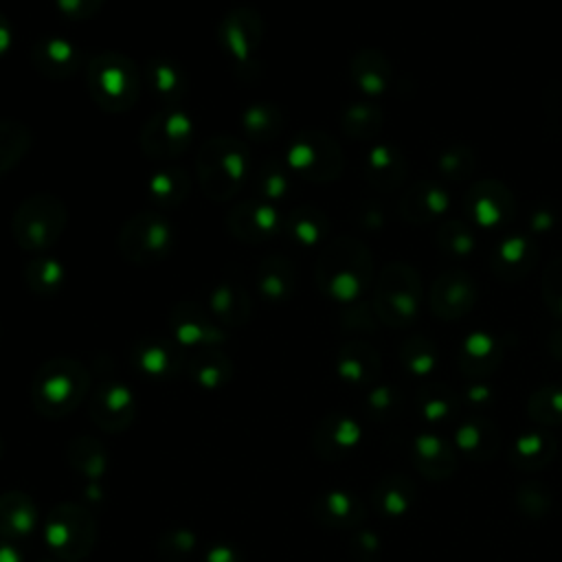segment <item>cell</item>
Returning <instances> with one entry per match:
<instances>
[{
  "label": "cell",
  "instance_id": "1",
  "mask_svg": "<svg viewBox=\"0 0 562 562\" xmlns=\"http://www.w3.org/2000/svg\"><path fill=\"white\" fill-rule=\"evenodd\" d=\"M314 277L323 294L334 301L349 303L358 299L371 283V252L360 239L347 235L334 237L323 246L316 259Z\"/></svg>",
  "mask_w": 562,
  "mask_h": 562
},
{
  "label": "cell",
  "instance_id": "2",
  "mask_svg": "<svg viewBox=\"0 0 562 562\" xmlns=\"http://www.w3.org/2000/svg\"><path fill=\"white\" fill-rule=\"evenodd\" d=\"M252 171L250 147L235 136H213L195 156L198 184L213 202L231 200L252 178Z\"/></svg>",
  "mask_w": 562,
  "mask_h": 562
},
{
  "label": "cell",
  "instance_id": "3",
  "mask_svg": "<svg viewBox=\"0 0 562 562\" xmlns=\"http://www.w3.org/2000/svg\"><path fill=\"white\" fill-rule=\"evenodd\" d=\"M86 83L90 97L101 110L110 114H121L136 105L140 97L143 75L138 66L123 53L105 50L88 61Z\"/></svg>",
  "mask_w": 562,
  "mask_h": 562
},
{
  "label": "cell",
  "instance_id": "4",
  "mask_svg": "<svg viewBox=\"0 0 562 562\" xmlns=\"http://www.w3.org/2000/svg\"><path fill=\"white\" fill-rule=\"evenodd\" d=\"M66 220V206L57 195L35 193L26 198L13 213L11 233L22 250L42 255L61 237Z\"/></svg>",
  "mask_w": 562,
  "mask_h": 562
},
{
  "label": "cell",
  "instance_id": "5",
  "mask_svg": "<svg viewBox=\"0 0 562 562\" xmlns=\"http://www.w3.org/2000/svg\"><path fill=\"white\" fill-rule=\"evenodd\" d=\"M419 305H422L419 272L404 261H393L384 266L373 294L375 316L391 327H406L417 318Z\"/></svg>",
  "mask_w": 562,
  "mask_h": 562
},
{
  "label": "cell",
  "instance_id": "6",
  "mask_svg": "<svg viewBox=\"0 0 562 562\" xmlns=\"http://www.w3.org/2000/svg\"><path fill=\"white\" fill-rule=\"evenodd\" d=\"M88 389V371L70 358L46 362L33 380V402L40 413L59 417L70 413Z\"/></svg>",
  "mask_w": 562,
  "mask_h": 562
},
{
  "label": "cell",
  "instance_id": "7",
  "mask_svg": "<svg viewBox=\"0 0 562 562\" xmlns=\"http://www.w3.org/2000/svg\"><path fill=\"white\" fill-rule=\"evenodd\" d=\"M263 40V22L250 7L228 9L217 24V42L241 79H252L259 64V46Z\"/></svg>",
  "mask_w": 562,
  "mask_h": 562
},
{
  "label": "cell",
  "instance_id": "8",
  "mask_svg": "<svg viewBox=\"0 0 562 562\" xmlns=\"http://www.w3.org/2000/svg\"><path fill=\"white\" fill-rule=\"evenodd\" d=\"M288 169L307 182H331L342 171V151L338 143L321 130L296 132L288 145Z\"/></svg>",
  "mask_w": 562,
  "mask_h": 562
},
{
  "label": "cell",
  "instance_id": "9",
  "mask_svg": "<svg viewBox=\"0 0 562 562\" xmlns=\"http://www.w3.org/2000/svg\"><path fill=\"white\" fill-rule=\"evenodd\" d=\"M116 246L123 259L132 263H158L171 252L173 228L160 213L140 211L121 226Z\"/></svg>",
  "mask_w": 562,
  "mask_h": 562
},
{
  "label": "cell",
  "instance_id": "10",
  "mask_svg": "<svg viewBox=\"0 0 562 562\" xmlns=\"http://www.w3.org/2000/svg\"><path fill=\"white\" fill-rule=\"evenodd\" d=\"M195 136V121L180 108H165L145 121L140 149L156 160H169L187 151Z\"/></svg>",
  "mask_w": 562,
  "mask_h": 562
},
{
  "label": "cell",
  "instance_id": "11",
  "mask_svg": "<svg viewBox=\"0 0 562 562\" xmlns=\"http://www.w3.org/2000/svg\"><path fill=\"white\" fill-rule=\"evenodd\" d=\"M92 518L75 505L57 507L46 522V540L50 549L64 560L81 558L92 547Z\"/></svg>",
  "mask_w": 562,
  "mask_h": 562
},
{
  "label": "cell",
  "instance_id": "12",
  "mask_svg": "<svg viewBox=\"0 0 562 562\" xmlns=\"http://www.w3.org/2000/svg\"><path fill=\"white\" fill-rule=\"evenodd\" d=\"M228 233L246 244L268 241L283 228V217L279 209L266 200L250 198L235 204L226 215Z\"/></svg>",
  "mask_w": 562,
  "mask_h": 562
},
{
  "label": "cell",
  "instance_id": "13",
  "mask_svg": "<svg viewBox=\"0 0 562 562\" xmlns=\"http://www.w3.org/2000/svg\"><path fill=\"white\" fill-rule=\"evenodd\" d=\"M465 215L479 226H501L514 217V193L498 180H479L463 195Z\"/></svg>",
  "mask_w": 562,
  "mask_h": 562
},
{
  "label": "cell",
  "instance_id": "14",
  "mask_svg": "<svg viewBox=\"0 0 562 562\" xmlns=\"http://www.w3.org/2000/svg\"><path fill=\"white\" fill-rule=\"evenodd\" d=\"M169 329L180 345L213 347L224 340V331L215 316L195 301H180L169 312Z\"/></svg>",
  "mask_w": 562,
  "mask_h": 562
},
{
  "label": "cell",
  "instance_id": "15",
  "mask_svg": "<svg viewBox=\"0 0 562 562\" xmlns=\"http://www.w3.org/2000/svg\"><path fill=\"white\" fill-rule=\"evenodd\" d=\"M476 283L463 270L439 274L430 290V310L441 321L463 318L476 303Z\"/></svg>",
  "mask_w": 562,
  "mask_h": 562
},
{
  "label": "cell",
  "instance_id": "16",
  "mask_svg": "<svg viewBox=\"0 0 562 562\" xmlns=\"http://www.w3.org/2000/svg\"><path fill=\"white\" fill-rule=\"evenodd\" d=\"M31 66L48 79H68L81 66V50L66 37L46 35L31 46Z\"/></svg>",
  "mask_w": 562,
  "mask_h": 562
},
{
  "label": "cell",
  "instance_id": "17",
  "mask_svg": "<svg viewBox=\"0 0 562 562\" xmlns=\"http://www.w3.org/2000/svg\"><path fill=\"white\" fill-rule=\"evenodd\" d=\"M538 263V246L525 235H509L501 239L492 255L490 266L501 281L514 283L525 279Z\"/></svg>",
  "mask_w": 562,
  "mask_h": 562
},
{
  "label": "cell",
  "instance_id": "18",
  "mask_svg": "<svg viewBox=\"0 0 562 562\" xmlns=\"http://www.w3.org/2000/svg\"><path fill=\"white\" fill-rule=\"evenodd\" d=\"M452 443L459 457L483 463L498 454L501 450V430L498 426L481 415L463 419L452 435Z\"/></svg>",
  "mask_w": 562,
  "mask_h": 562
},
{
  "label": "cell",
  "instance_id": "19",
  "mask_svg": "<svg viewBox=\"0 0 562 562\" xmlns=\"http://www.w3.org/2000/svg\"><path fill=\"white\" fill-rule=\"evenodd\" d=\"M413 465L430 481H441L454 474L457 470V448L454 443L446 441L441 435L422 432L413 439Z\"/></svg>",
  "mask_w": 562,
  "mask_h": 562
},
{
  "label": "cell",
  "instance_id": "20",
  "mask_svg": "<svg viewBox=\"0 0 562 562\" xmlns=\"http://www.w3.org/2000/svg\"><path fill=\"white\" fill-rule=\"evenodd\" d=\"M503 360V345L490 331H472L459 347L457 364L470 380L492 375Z\"/></svg>",
  "mask_w": 562,
  "mask_h": 562
},
{
  "label": "cell",
  "instance_id": "21",
  "mask_svg": "<svg viewBox=\"0 0 562 562\" xmlns=\"http://www.w3.org/2000/svg\"><path fill=\"white\" fill-rule=\"evenodd\" d=\"M255 285L263 301L281 303L296 290V266L281 252L268 255L255 268Z\"/></svg>",
  "mask_w": 562,
  "mask_h": 562
},
{
  "label": "cell",
  "instance_id": "22",
  "mask_svg": "<svg viewBox=\"0 0 562 562\" xmlns=\"http://www.w3.org/2000/svg\"><path fill=\"white\" fill-rule=\"evenodd\" d=\"M151 97L165 108H176L187 92V72L176 59L154 57L145 64L143 75Z\"/></svg>",
  "mask_w": 562,
  "mask_h": 562
},
{
  "label": "cell",
  "instance_id": "23",
  "mask_svg": "<svg viewBox=\"0 0 562 562\" xmlns=\"http://www.w3.org/2000/svg\"><path fill=\"white\" fill-rule=\"evenodd\" d=\"M448 209V193L437 182H417L406 189L400 200V215L413 224H428L443 217Z\"/></svg>",
  "mask_w": 562,
  "mask_h": 562
},
{
  "label": "cell",
  "instance_id": "24",
  "mask_svg": "<svg viewBox=\"0 0 562 562\" xmlns=\"http://www.w3.org/2000/svg\"><path fill=\"white\" fill-rule=\"evenodd\" d=\"M336 371L351 386H371L380 375V353L369 342L351 340L340 347Z\"/></svg>",
  "mask_w": 562,
  "mask_h": 562
},
{
  "label": "cell",
  "instance_id": "25",
  "mask_svg": "<svg viewBox=\"0 0 562 562\" xmlns=\"http://www.w3.org/2000/svg\"><path fill=\"white\" fill-rule=\"evenodd\" d=\"M558 441L547 430H527L509 443V463L520 472H538L553 461Z\"/></svg>",
  "mask_w": 562,
  "mask_h": 562
},
{
  "label": "cell",
  "instance_id": "26",
  "mask_svg": "<svg viewBox=\"0 0 562 562\" xmlns=\"http://www.w3.org/2000/svg\"><path fill=\"white\" fill-rule=\"evenodd\" d=\"M362 437L360 424L342 413L327 415L316 430V450L327 459H340L351 452Z\"/></svg>",
  "mask_w": 562,
  "mask_h": 562
},
{
  "label": "cell",
  "instance_id": "27",
  "mask_svg": "<svg viewBox=\"0 0 562 562\" xmlns=\"http://www.w3.org/2000/svg\"><path fill=\"white\" fill-rule=\"evenodd\" d=\"M364 178L378 191H393L406 178V158L393 145H375L364 158Z\"/></svg>",
  "mask_w": 562,
  "mask_h": 562
},
{
  "label": "cell",
  "instance_id": "28",
  "mask_svg": "<svg viewBox=\"0 0 562 562\" xmlns=\"http://www.w3.org/2000/svg\"><path fill=\"white\" fill-rule=\"evenodd\" d=\"M349 75L364 97H382L391 83V64L380 50L360 48L349 64Z\"/></svg>",
  "mask_w": 562,
  "mask_h": 562
},
{
  "label": "cell",
  "instance_id": "29",
  "mask_svg": "<svg viewBox=\"0 0 562 562\" xmlns=\"http://www.w3.org/2000/svg\"><path fill=\"white\" fill-rule=\"evenodd\" d=\"M206 310L215 316L217 323L228 327L244 325L250 314V296L241 283L224 279L209 292Z\"/></svg>",
  "mask_w": 562,
  "mask_h": 562
},
{
  "label": "cell",
  "instance_id": "30",
  "mask_svg": "<svg viewBox=\"0 0 562 562\" xmlns=\"http://www.w3.org/2000/svg\"><path fill=\"white\" fill-rule=\"evenodd\" d=\"M92 417L105 430H119L127 426V419L132 417V393L119 382L101 384L92 400Z\"/></svg>",
  "mask_w": 562,
  "mask_h": 562
},
{
  "label": "cell",
  "instance_id": "31",
  "mask_svg": "<svg viewBox=\"0 0 562 562\" xmlns=\"http://www.w3.org/2000/svg\"><path fill=\"white\" fill-rule=\"evenodd\" d=\"M314 514L323 525H329L336 529H349L362 522L364 505L351 492L331 490L316 501Z\"/></svg>",
  "mask_w": 562,
  "mask_h": 562
},
{
  "label": "cell",
  "instance_id": "32",
  "mask_svg": "<svg viewBox=\"0 0 562 562\" xmlns=\"http://www.w3.org/2000/svg\"><path fill=\"white\" fill-rule=\"evenodd\" d=\"M132 360L136 362V367L147 373V375H156V378H169L178 371L180 367V353L178 349L165 340V338H143L134 345L132 349Z\"/></svg>",
  "mask_w": 562,
  "mask_h": 562
},
{
  "label": "cell",
  "instance_id": "33",
  "mask_svg": "<svg viewBox=\"0 0 562 562\" xmlns=\"http://www.w3.org/2000/svg\"><path fill=\"white\" fill-rule=\"evenodd\" d=\"M417 496L415 483L404 474H389L373 487V507L380 516L400 518L404 516Z\"/></svg>",
  "mask_w": 562,
  "mask_h": 562
},
{
  "label": "cell",
  "instance_id": "34",
  "mask_svg": "<svg viewBox=\"0 0 562 562\" xmlns=\"http://www.w3.org/2000/svg\"><path fill=\"white\" fill-rule=\"evenodd\" d=\"M281 231L299 246H316L325 239L329 231V222L321 209L310 204H299L288 211V215L283 217Z\"/></svg>",
  "mask_w": 562,
  "mask_h": 562
},
{
  "label": "cell",
  "instance_id": "35",
  "mask_svg": "<svg viewBox=\"0 0 562 562\" xmlns=\"http://www.w3.org/2000/svg\"><path fill=\"white\" fill-rule=\"evenodd\" d=\"M415 406L426 424H443L457 415L459 395L443 382L424 384L415 395Z\"/></svg>",
  "mask_w": 562,
  "mask_h": 562
},
{
  "label": "cell",
  "instance_id": "36",
  "mask_svg": "<svg viewBox=\"0 0 562 562\" xmlns=\"http://www.w3.org/2000/svg\"><path fill=\"white\" fill-rule=\"evenodd\" d=\"M191 189L189 173L178 165L156 169L147 180V193L158 206H178L187 200Z\"/></svg>",
  "mask_w": 562,
  "mask_h": 562
},
{
  "label": "cell",
  "instance_id": "37",
  "mask_svg": "<svg viewBox=\"0 0 562 562\" xmlns=\"http://www.w3.org/2000/svg\"><path fill=\"white\" fill-rule=\"evenodd\" d=\"M252 184L255 198L277 206L290 198L292 171L281 160H266L252 171Z\"/></svg>",
  "mask_w": 562,
  "mask_h": 562
},
{
  "label": "cell",
  "instance_id": "38",
  "mask_svg": "<svg viewBox=\"0 0 562 562\" xmlns=\"http://www.w3.org/2000/svg\"><path fill=\"white\" fill-rule=\"evenodd\" d=\"M281 127H283V114L274 103L259 101L248 105L241 114V132L248 140H255V143L272 140L279 136Z\"/></svg>",
  "mask_w": 562,
  "mask_h": 562
},
{
  "label": "cell",
  "instance_id": "39",
  "mask_svg": "<svg viewBox=\"0 0 562 562\" xmlns=\"http://www.w3.org/2000/svg\"><path fill=\"white\" fill-rule=\"evenodd\" d=\"M24 283L33 294H57L64 285V263L46 252L31 255V259L24 266Z\"/></svg>",
  "mask_w": 562,
  "mask_h": 562
},
{
  "label": "cell",
  "instance_id": "40",
  "mask_svg": "<svg viewBox=\"0 0 562 562\" xmlns=\"http://www.w3.org/2000/svg\"><path fill=\"white\" fill-rule=\"evenodd\" d=\"M382 125H384L382 110L369 101H356V103L347 105L340 114V127L345 130L347 136L358 138V140L378 136Z\"/></svg>",
  "mask_w": 562,
  "mask_h": 562
},
{
  "label": "cell",
  "instance_id": "41",
  "mask_svg": "<svg viewBox=\"0 0 562 562\" xmlns=\"http://www.w3.org/2000/svg\"><path fill=\"white\" fill-rule=\"evenodd\" d=\"M31 132L24 123L0 119V176L11 171L29 151Z\"/></svg>",
  "mask_w": 562,
  "mask_h": 562
},
{
  "label": "cell",
  "instance_id": "42",
  "mask_svg": "<svg viewBox=\"0 0 562 562\" xmlns=\"http://www.w3.org/2000/svg\"><path fill=\"white\" fill-rule=\"evenodd\" d=\"M189 375L198 382V384H202V386H209V389H215V386H222L226 380H228V375H231V371H233V364H231V360L222 353V351H217V349H202V351H198L193 358H191V362H189Z\"/></svg>",
  "mask_w": 562,
  "mask_h": 562
},
{
  "label": "cell",
  "instance_id": "43",
  "mask_svg": "<svg viewBox=\"0 0 562 562\" xmlns=\"http://www.w3.org/2000/svg\"><path fill=\"white\" fill-rule=\"evenodd\" d=\"M400 360L402 367L415 375V378H426L430 375L437 364H439V351L435 342L426 336H411L402 342L400 347Z\"/></svg>",
  "mask_w": 562,
  "mask_h": 562
},
{
  "label": "cell",
  "instance_id": "44",
  "mask_svg": "<svg viewBox=\"0 0 562 562\" xmlns=\"http://www.w3.org/2000/svg\"><path fill=\"white\" fill-rule=\"evenodd\" d=\"M35 507L22 494H4L0 498V533L24 536L33 529Z\"/></svg>",
  "mask_w": 562,
  "mask_h": 562
},
{
  "label": "cell",
  "instance_id": "45",
  "mask_svg": "<svg viewBox=\"0 0 562 562\" xmlns=\"http://www.w3.org/2000/svg\"><path fill=\"white\" fill-rule=\"evenodd\" d=\"M476 169V154L463 143L448 145L437 156V171L446 182H463Z\"/></svg>",
  "mask_w": 562,
  "mask_h": 562
},
{
  "label": "cell",
  "instance_id": "46",
  "mask_svg": "<svg viewBox=\"0 0 562 562\" xmlns=\"http://www.w3.org/2000/svg\"><path fill=\"white\" fill-rule=\"evenodd\" d=\"M527 415L540 426L562 424V386L544 384L529 395Z\"/></svg>",
  "mask_w": 562,
  "mask_h": 562
},
{
  "label": "cell",
  "instance_id": "47",
  "mask_svg": "<svg viewBox=\"0 0 562 562\" xmlns=\"http://www.w3.org/2000/svg\"><path fill=\"white\" fill-rule=\"evenodd\" d=\"M437 246L448 257L465 259L476 248V239H474V233L468 226V222H463V220H443L437 228Z\"/></svg>",
  "mask_w": 562,
  "mask_h": 562
},
{
  "label": "cell",
  "instance_id": "48",
  "mask_svg": "<svg viewBox=\"0 0 562 562\" xmlns=\"http://www.w3.org/2000/svg\"><path fill=\"white\" fill-rule=\"evenodd\" d=\"M553 505L551 490L540 481H527L516 490V507L527 518H542Z\"/></svg>",
  "mask_w": 562,
  "mask_h": 562
},
{
  "label": "cell",
  "instance_id": "49",
  "mask_svg": "<svg viewBox=\"0 0 562 562\" xmlns=\"http://www.w3.org/2000/svg\"><path fill=\"white\" fill-rule=\"evenodd\" d=\"M402 408V393L393 384H378L367 393V411L373 419H391Z\"/></svg>",
  "mask_w": 562,
  "mask_h": 562
},
{
  "label": "cell",
  "instance_id": "50",
  "mask_svg": "<svg viewBox=\"0 0 562 562\" xmlns=\"http://www.w3.org/2000/svg\"><path fill=\"white\" fill-rule=\"evenodd\" d=\"M542 296L549 312L562 321V255L553 257L542 274Z\"/></svg>",
  "mask_w": 562,
  "mask_h": 562
},
{
  "label": "cell",
  "instance_id": "51",
  "mask_svg": "<svg viewBox=\"0 0 562 562\" xmlns=\"http://www.w3.org/2000/svg\"><path fill=\"white\" fill-rule=\"evenodd\" d=\"M105 0H55L59 13L70 20H88L101 11Z\"/></svg>",
  "mask_w": 562,
  "mask_h": 562
},
{
  "label": "cell",
  "instance_id": "52",
  "mask_svg": "<svg viewBox=\"0 0 562 562\" xmlns=\"http://www.w3.org/2000/svg\"><path fill=\"white\" fill-rule=\"evenodd\" d=\"M461 400H463L465 406L483 408V406H487V404L494 400V391H492L490 384H485V382H481V380H472V382L465 386Z\"/></svg>",
  "mask_w": 562,
  "mask_h": 562
},
{
  "label": "cell",
  "instance_id": "53",
  "mask_svg": "<svg viewBox=\"0 0 562 562\" xmlns=\"http://www.w3.org/2000/svg\"><path fill=\"white\" fill-rule=\"evenodd\" d=\"M353 551H356V555H358L360 560H371V558L380 551V540H378V536L371 533V531L358 533L356 540H353Z\"/></svg>",
  "mask_w": 562,
  "mask_h": 562
},
{
  "label": "cell",
  "instance_id": "54",
  "mask_svg": "<svg viewBox=\"0 0 562 562\" xmlns=\"http://www.w3.org/2000/svg\"><path fill=\"white\" fill-rule=\"evenodd\" d=\"M11 42H13V33H11V24L9 20L0 13V57H4L11 48Z\"/></svg>",
  "mask_w": 562,
  "mask_h": 562
},
{
  "label": "cell",
  "instance_id": "55",
  "mask_svg": "<svg viewBox=\"0 0 562 562\" xmlns=\"http://www.w3.org/2000/svg\"><path fill=\"white\" fill-rule=\"evenodd\" d=\"M547 347H549V353H551L555 360H562V325L549 331Z\"/></svg>",
  "mask_w": 562,
  "mask_h": 562
},
{
  "label": "cell",
  "instance_id": "56",
  "mask_svg": "<svg viewBox=\"0 0 562 562\" xmlns=\"http://www.w3.org/2000/svg\"><path fill=\"white\" fill-rule=\"evenodd\" d=\"M551 224H553V220L549 217V213H547V211H542L540 215H536V217H533V222H531V226H533L536 231H547Z\"/></svg>",
  "mask_w": 562,
  "mask_h": 562
},
{
  "label": "cell",
  "instance_id": "57",
  "mask_svg": "<svg viewBox=\"0 0 562 562\" xmlns=\"http://www.w3.org/2000/svg\"><path fill=\"white\" fill-rule=\"evenodd\" d=\"M0 562H20V558L15 555V551L9 544L0 542Z\"/></svg>",
  "mask_w": 562,
  "mask_h": 562
}]
</instances>
